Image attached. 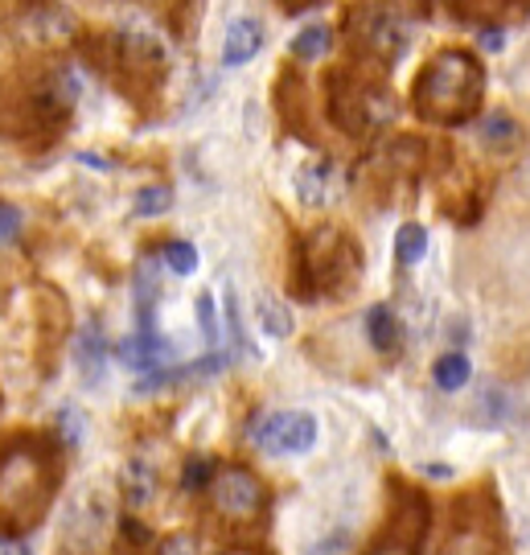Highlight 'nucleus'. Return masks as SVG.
Wrapping results in <instances>:
<instances>
[{"mask_svg": "<svg viewBox=\"0 0 530 555\" xmlns=\"http://www.w3.org/2000/svg\"><path fill=\"white\" fill-rule=\"evenodd\" d=\"M0 502H4V539L34 531L62 486V444L54 433L17 428L4 437L0 453Z\"/></svg>", "mask_w": 530, "mask_h": 555, "instance_id": "nucleus-1", "label": "nucleus"}, {"mask_svg": "<svg viewBox=\"0 0 530 555\" xmlns=\"http://www.w3.org/2000/svg\"><path fill=\"white\" fill-rule=\"evenodd\" d=\"M75 87L59 62L41 59L34 66H17L4 82V132L17 140L25 153L54 149L70 119H75Z\"/></svg>", "mask_w": 530, "mask_h": 555, "instance_id": "nucleus-2", "label": "nucleus"}, {"mask_svg": "<svg viewBox=\"0 0 530 555\" xmlns=\"http://www.w3.org/2000/svg\"><path fill=\"white\" fill-rule=\"evenodd\" d=\"M481 100H486V66L465 46L436 50L432 59L419 66L412 95H408L415 116L436 128L469 124L481 112Z\"/></svg>", "mask_w": 530, "mask_h": 555, "instance_id": "nucleus-3", "label": "nucleus"}, {"mask_svg": "<svg viewBox=\"0 0 530 555\" xmlns=\"http://www.w3.org/2000/svg\"><path fill=\"white\" fill-rule=\"evenodd\" d=\"M362 280V247L346 227H313L293 247V297L300 300H341Z\"/></svg>", "mask_w": 530, "mask_h": 555, "instance_id": "nucleus-4", "label": "nucleus"}, {"mask_svg": "<svg viewBox=\"0 0 530 555\" xmlns=\"http://www.w3.org/2000/svg\"><path fill=\"white\" fill-rule=\"evenodd\" d=\"M387 66H374L366 59H353L346 66H334L325 75V103H329V119L350 140L378 137L395 116H399V100H395L391 82L383 75Z\"/></svg>", "mask_w": 530, "mask_h": 555, "instance_id": "nucleus-5", "label": "nucleus"}, {"mask_svg": "<svg viewBox=\"0 0 530 555\" xmlns=\"http://www.w3.org/2000/svg\"><path fill=\"white\" fill-rule=\"evenodd\" d=\"M82 59L95 66L103 79L116 87L124 100L137 107H153L165 87V50L153 38L119 34V29H99L79 41Z\"/></svg>", "mask_w": 530, "mask_h": 555, "instance_id": "nucleus-6", "label": "nucleus"}, {"mask_svg": "<svg viewBox=\"0 0 530 555\" xmlns=\"http://www.w3.org/2000/svg\"><path fill=\"white\" fill-rule=\"evenodd\" d=\"M202 494H206V518L222 539L256 535L272 515V490L247 465H218L215 481Z\"/></svg>", "mask_w": 530, "mask_h": 555, "instance_id": "nucleus-7", "label": "nucleus"}, {"mask_svg": "<svg viewBox=\"0 0 530 555\" xmlns=\"http://www.w3.org/2000/svg\"><path fill=\"white\" fill-rule=\"evenodd\" d=\"M444 555H510L502 502H497L490 481L452 498Z\"/></svg>", "mask_w": 530, "mask_h": 555, "instance_id": "nucleus-8", "label": "nucleus"}, {"mask_svg": "<svg viewBox=\"0 0 530 555\" xmlns=\"http://www.w3.org/2000/svg\"><path fill=\"white\" fill-rule=\"evenodd\" d=\"M432 531V502L408 477H387V518L378 527L366 555H424Z\"/></svg>", "mask_w": 530, "mask_h": 555, "instance_id": "nucleus-9", "label": "nucleus"}, {"mask_svg": "<svg viewBox=\"0 0 530 555\" xmlns=\"http://www.w3.org/2000/svg\"><path fill=\"white\" fill-rule=\"evenodd\" d=\"M428 165V144L419 137H395L387 149H378L366 165H362V190L374 194L378 202H399L415 194V178Z\"/></svg>", "mask_w": 530, "mask_h": 555, "instance_id": "nucleus-10", "label": "nucleus"}, {"mask_svg": "<svg viewBox=\"0 0 530 555\" xmlns=\"http://www.w3.org/2000/svg\"><path fill=\"white\" fill-rule=\"evenodd\" d=\"M346 34L353 41V59H366L374 66H395L408 50V34L399 29V21L387 9L353 4L346 13Z\"/></svg>", "mask_w": 530, "mask_h": 555, "instance_id": "nucleus-11", "label": "nucleus"}, {"mask_svg": "<svg viewBox=\"0 0 530 555\" xmlns=\"http://www.w3.org/2000/svg\"><path fill=\"white\" fill-rule=\"evenodd\" d=\"M247 437L268 456L309 453L316 440V420L309 412H259L247 428Z\"/></svg>", "mask_w": 530, "mask_h": 555, "instance_id": "nucleus-12", "label": "nucleus"}, {"mask_svg": "<svg viewBox=\"0 0 530 555\" xmlns=\"http://www.w3.org/2000/svg\"><path fill=\"white\" fill-rule=\"evenodd\" d=\"M275 112H280V124L288 132L316 144V132L309 128V91H305V82L296 79V70H288V66L280 70V82H275Z\"/></svg>", "mask_w": 530, "mask_h": 555, "instance_id": "nucleus-13", "label": "nucleus"}, {"mask_svg": "<svg viewBox=\"0 0 530 555\" xmlns=\"http://www.w3.org/2000/svg\"><path fill=\"white\" fill-rule=\"evenodd\" d=\"M75 366L82 371V383H99L107 366V337L99 334V321H82L75 330Z\"/></svg>", "mask_w": 530, "mask_h": 555, "instance_id": "nucleus-14", "label": "nucleus"}, {"mask_svg": "<svg viewBox=\"0 0 530 555\" xmlns=\"http://www.w3.org/2000/svg\"><path fill=\"white\" fill-rule=\"evenodd\" d=\"M263 50V25L256 17H235L227 25V41H222V62L227 66H243Z\"/></svg>", "mask_w": 530, "mask_h": 555, "instance_id": "nucleus-15", "label": "nucleus"}, {"mask_svg": "<svg viewBox=\"0 0 530 555\" xmlns=\"http://www.w3.org/2000/svg\"><path fill=\"white\" fill-rule=\"evenodd\" d=\"M119 358H124L132 371L153 375V371H160V366L173 358V346H169L160 334H137V337H128V341L119 346Z\"/></svg>", "mask_w": 530, "mask_h": 555, "instance_id": "nucleus-16", "label": "nucleus"}, {"mask_svg": "<svg viewBox=\"0 0 530 555\" xmlns=\"http://www.w3.org/2000/svg\"><path fill=\"white\" fill-rule=\"evenodd\" d=\"M366 337H371L374 350H383V354H395L403 346V325H399L391 305H371V313H366Z\"/></svg>", "mask_w": 530, "mask_h": 555, "instance_id": "nucleus-17", "label": "nucleus"}, {"mask_svg": "<svg viewBox=\"0 0 530 555\" xmlns=\"http://www.w3.org/2000/svg\"><path fill=\"white\" fill-rule=\"evenodd\" d=\"M481 140H486L490 153L510 157V153H518V144H522V128L514 124L510 112H493V116H486V124H481Z\"/></svg>", "mask_w": 530, "mask_h": 555, "instance_id": "nucleus-18", "label": "nucleus"}, {"mask_svg": "<svg viewBox=\"0 0 530 555\" xmlns=\"http://www.w3.org/2000/svg\"><path fill=\"white\" fill-rule=\"evenodd\" d=\"M329 181H334V165L329 160H313L296 173V194L305 206H325L329 202Z\"/></svg>", "mask_w": 530, "mask_h": 555, "instance_id": "nucleus-19", "label": "nucleus"}, {"mask_svg": "<svg viewBox=\"0 0 530 555\" xmlns=\"http://www.w3.org/2000/svg\"><path fill=\"white\" fill-rule=\"evenodd\" d=\"M153 494H157V474L144 461H128V469H124V502L128 506H148Z\"/></svg>", "mask_w": 530, "mask_h": 555, "instance_id": "nucleus-20", "label": "nucleus"}, {"mask_svg": "<svg viewBox=\"0 0 530 555\" xmlns=\"http://www.w3.org/2000/svg\"><path fill=\"white\" fill-rule=\"evenodd\" d=\"M428 251V231L419 227V222H408V227H399V235H395V259H399V268H412L419 263Z\"/></svg>", "mask_w": 530, "mask_h": 555, "instance_id": "nucleus-21", "label": "nucleus"}, {"mask_svg": "<svg viewBox=\"0 0 530 555\" xmlns=\"http://www.w3.org/2000/svg\"><path fill=\"white\" fill-rule=\"evenodd\" d=\"M432 378H436V387H440V391H461V387L469 383V358H465V354L436 358Z\"/></svg>", "mask_w": 530, "mask_h": 555, "instance_id": "nucleus-22", "label": "nucleus"}, {"mask_svg": "<svg viewBox=\"0 0 530 555\" xmlns=\"http://www.w3.org/2000/svg\"><path fill=\"white\" fill-rule=\"evenodd\" d=\"M329 46H334V34L325 29V25H309V29H300L293 38V54L296 59H321V54H329Z\"/></svg>", "mask_w": 530, "mask_h": 555, "instance_id": "nucleus-23", "label": "nucleus"}, {"mask_svg": "<svg viewBox=\"0 0 530 555\" xmlns=\"http://www.w3.org/2000/svg\"><path fill=\"white\" fill-rule=\"evenodd\" d=\"M259 325H263V334L272 337H288L293 334V318H288V309L280 305V300H259Z\"/></svg>", "mask_w": 530, "mask_h": 555, "instance_id": "nucleus-24", "label": "nucleus"}, {"mask_svg": "<svg viewBox=\"0 0 530 555\" xmlns=\"http://www.w3.org/2000/svg\"><path fill=\"white\" fill-rule=\"evenodd\" d=\"M165 263L173 268L177 276H194L197 251L190 247V243H181V238H173V243H165Z\"/></svg>", "mask_w": 530, "mask_h": 555, "instance_id": "nucleus-25", "label": "nucleus"}, {"mask_svg": "<svg viewBox=\"0 0 530 555\" xmlns=\"http://www.w3.org/2000/svg\"><path fill=\"white\" fill-rule=\"evenodd\" d=\"M169 206H173V194H169L165 185H148V190L137 194V215H160V210H169Z\"/></svg>", "mask_w": 530, "mask_h": 555, "instance_id": "nucleus-26", "label": "nucleus"}, {"mask_svg": "<svg viewBox=\"0 0 530 555\" xmlns=\"http://www.w3.org/2000/svg\"><path fill=\"white\" fill-rule=\"evenodd\" d=\"M197 325H202V334H206V346H218V309L210 293L197 297Z\"/></svg>", "mask_w": 530, "mask_h": 555, "instance_id": "nucleus-27", "label": "nucleus"}, {"mask_svg": "<svg viewBox=\"0 0 530 555\" xmlns=\"http://www.w3.org/2000/svg\"><path fill=\"white\" fill-rule=\"evenodd\" d=\"M17 231H21V210L4 202V206H0V238H4V243H13Z\"/></svg>", "mask_w": 530, "mask_h": 555, "instance_id": "nucleus-28", "label": "nucleus"}, {"mask_svg": "<svg viewBox=\"0 0 530 555\" xmlns=\"http://www.w3.org/2000/svg\"><path fill=\"white\" fill-rule=\"evenodd\" d=\"M160 555H197V539L194 535H169L160 543Z\"/></svg>", "mask_w": 530, "mask_h": 555, "instance_id": "nucleus-29", "label": "nucleus"}, {"mask_svg": "<svg viewBox=\"0 0 530 555\" xmlns=\"http://www.w3.org/2000/svg\"><path fill=\"white\" fill-rule=\"evenodd\" d=\"M124 535H128V543H148V527H144V522H132V518H124Z\"/></svg>", "mask_w": 530, "mask_h": 555, "instance_id": "nucleus-30", "label": "nucleus"}, {"mask_svg": "<svg viewBox=\"0 0 530 555\" xmlns=\"http://www.w3.org/2000/svg\"><path fill=\"white\" fill-rule=\"evenodd\" d=\"M481 46L486 50H502V25H486L481 29Z\"/></svg>", "mask_w": 530, "mask_h": 555, "instance_id": "nucleus-31", "label": "nucleus"}, {"mask_svg": "<svg viewBox=\"0 0 530 555\" xmlns=\"http://www.w3.org/2000/svg\"><path fill=\"white\" fill-rule=\"evenodd\" d=\"M0 555H34L21 539H4V547H0Z\"/></svg>", "mask_w": 530, "mask_h": 555, "instance_id": "nucleus-32", "label": "nucleus"}]
</instances>
